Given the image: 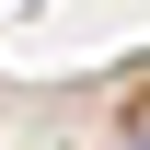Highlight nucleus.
I'll list each match as a JSON object with an SVG mask.
<instances>
[{"label":"nucleus","instance_id":"obj_1","mask_svg":"<svg viewBox=\"0 0 150 150\" xmlns=\"http://www.w3.org/2000/svg\"><path fill=\"white\" fill-rule=\"evenodd\" d=\"M127 150H150V127H139V139H127Z\"/></svg>","mask_w":150,"mask_h":150}]
</instances>
